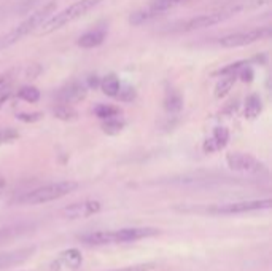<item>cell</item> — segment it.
<instances>
[{
    "label": "cell",
    "instance_id": "f546056e",
    "mask_svg": "<svg viewBox=\"0 0 272 271\" xmlns=\"http://www.w3.org/2000/svg\"><path fill=\"white\" fill-rule=\"evenodd\" d=\"M16 118L24 121V123H35V121H40L43 118V113L40 112H34V113H18Z\"/></svg>",
    "mask_w": 272,
    "mask_h": 271
},
{
    "label": "cell",
    "instance_id": "277c9868",
    "mask_svg": "<svg viewBox=\"0 0 272 271\" xmlns=\"http://www.w3.org/2000/svg\"><path fill=\"white\" fill-rule=\"evenodd\" d=\"M78 187H80V184L73 182V180H62V182L46 184V185H42V187H37L31 191L22 193L21 196L16 198V203L18 204H31V206L51 203L55 200L67 196L69 193L78 190Z\"/></svg>",
    "mask_w": 272,
    "mask_h": 271
},
{
    "label": "cell",
    "instance_id": "cb8c5ba5",
    "mask_svg": "<svg viewBox=\"0 0 272 271\" xmlns=\"http://www.w3.org/2000/svg\"><path fill=\"white\" fill-rule=\"evenodd\" d=\"M18 97L29 102V104H35L40 99V91L35 86H22L18 91Z\"/></svg>",
    "mask_w": 272,
    "mask_h": 271
},
{
    "label": "cell",
    "instance_id": "d6986e66",
    "mask_svg": "<svg viewBox=\"0 0 272 271\" xmlns=\"http://www.w3.org/2000/svg\"><path fill=\"white\" fill-rule=\"evenodd\" d=\"M120 86H121L120 80L115 73H110L107 77H103V79H100L102 93L108 97H116V94H118V91H120Z\"/></svg>",
    "mask_w": 272,
    "mask_h": 271
},
{
    "label": "cell",
    "instance_id": "7402d4cb",
    "mask_svg": "<svg viewBox=\"0 0 272 271\" xmlns=\"http://www.w3.org/2000/svg\"><path fill=\"white\" fill-rule=\"evenodd\" d=\"M53 113H55V117H56V118L64 120V121H73V120L78 118V112H76L73 107L67 106V104H61V106H58V107L53 110Z\"/></svg>",
    "mask_w": 272,
    "mask_h": 271
},
{
    "label": "cell",
    "instance_id": "484cf974",
    "mask_svg": "<svg viewBox=\"0 0 272 271\" xmlns=\"http://www.w3.org/2000/svg\"><path fill=\"white\" fill-rule=\"evenodd\" d=\"M16 73H18V69H10V70H5V72L0 73V93L10 89L11 83L15 82Z\"/></svg>",
    "mask_w": 272,
    "mask_h": 271
},
{
    "label": "cell",
    "instance_id": "4dcf8cb0",
    "mask_svg": "<svg viewBox=\"0 0 272 271\" xmlns=\"http://www.w3.org/2000/svg\"><path fill=\"white\" fill-rule=\"evenodd\" d=\"M237 79H240L242 82H252L253 80V70H252V67H249L247 64H243V66L237 70Z\"/></svg>",
    "mask_w": 272,
    "mask_h": 271
},
{
    "label": "cell",
    "instance_id": "8992f818",
    "mask_svg": "<svg viewBox=\"0 0 272 271\" xmlns=\"http://www.w3.org/2000/svg\"><path fill=\"white\" fill-rule=\"evenodd\" d=\"M229 18H232V16L226 11L212 10L210 13H205V15H198V16H193V18H188V19H183V21H177L171 26H167L166 32H169V34H188V32L201 31V29L212 28V26H216V24H222Z\"/></svg>",
    "mask_w": 272,
    "mask_h": 271
},
{
    "label": "cell",
    "instance_id": "4316f807",
    "mask_svg": "<svg viewBox=\"0 0 272 271\" xmlns=\"http://www.w3.org/2000/svg\"><path fill=\"white\" fill-rule=\"evenodd\" d=\"M137 93L135 89L131 86H120V91L116 94V99H120L121 102H132L135 99Z\"/></svg>",
    "mask_w": 272,
    "mask_h": 271
},
{
    "label": "cell",
    "instance_id": "e0dca14e",
    "mask_svg": "<svg viewBox=\"0 0 272 271\" xmlns=\"http://www.w3.org/2000/svg\"><path fill=\"white\" fill-rule=\"evenodd\" d=\"M32 227L29 225H8V227H0V242H5L10 239L19 238L25 233H29Z\"/></svg>",
    "mask_w": 272,
    "mask_h": 271
},
{
    "label": "cell",
    "instance_id": "5bb4252c",
    "mask_svg": "<svg viewBox=\"0 0 272 271\" xmlns=\"http://www.w3.org/2000/svg\"><path fill=\"white\" fill-rule=\"evenodd\" d=\"M86 86L81 85L80 82H72L69 83L64 89H61L59 99L62 104H73V102H78L86 97Z\"/></svg>",
    "mask_w": 272,
    "mask_h": 271
},
{
    "label": "cell",
    "instance_id": "5b68a950",
    "mask_svg": "<svg viewBox=\"0 0 272 271\" xmlns=\"http://www.w3.org/2000/svg\"><path fill=\"white\" fill-rule=\"evenodd\" d=\"M272 201L269 198L264 200H249V201H236V203H225V204H212V206H196V208H180L181 211H193L199 214H210V215H234L245 214L255 211L270 209Z\"/></svg>",
    "mask_w": 272,
    "mask_h": 271
},
{
    "label": "cell",
    "instance_id": "ffe728a7",
    "mask_svg": "<svg viewBox=\"0 0 272 271\" xmlns=\"http://www.w3.org/2000/svg\"><path fill=\"white\" fill-rule=\"evenodd\" d=\"M263 110V102H261V97L258 94H250L245 101V118H256L258 115L261 113Z\"/></svg>",
    "mask_w": 272,
    "mask_h": 271
},
{
    "label": "cell",
    "instance_id": "7c38bea8",
    "mask_svg": "<svg viewBox=\"0 0 272 271\" xmlns=\"http://www.w3.org/2000/svg\"><path fill=\"white\" fill-rule=\"evenodd\" d=\"M35 249H37L35 246H28V248H21V249H15V251L0 252V269L22 265L35 254Z\"/></svg>",
    "mask_w": 272,
    "mask_h": 271
},
{
    "label": "cell",
    "instance_id": "83f0119b",
    "mask_svg": "<svg viewBox=\"0 0 272 271\" xmlns=\"http://www.w3.org/2000/svg\"><path fill=\"white\" fill-rule=\"evenodd\" d=\"M18 137H19V133L15 128H4V130H0V145L8 144V142L15 140Z\"/></svg>",
    "mask_w": 272,
    "mask_h": 271
},
{
    "label": "cell",
    "instance_id": "30bf717a",
    "mask_svg": "<svg viewBox=\"0 0 272 271\" xmlns=\"http://www.w3.org/2000/svg\"><path fill=\"white\" fill-rule=\"evenodd\" d=\"M83 265V255L78 249L61 252L51 263V271H75Z\"/></svg>",
    "mask_w": 272,
    "mask_h": 271
},
{
    "label": "cell",
    "instance_id": "ba28073f",
    "mask_svg": "<svg viewBox=\"0 0 272 271\" xmlns=\"http://www.w3.org/2000/svg\"><path fill=\"white\" fill-rule=\"evenodd\" d=\"M226 164L231 171L243 173V174H252V176H266L267 174V166L255 158L250 153H242V152H231L226 155Z\"/></svg>",
    "mask_w": 272,
    "mask_h": 271
},
{
    "label": "cell",
    "instance_id": "4fadbf2b",
    "mask_svg": "<svg viewBox=\"0 0 272 271\" xmlns=\"http://www.w3.org/2000/svg\"><path fill=\"white\" fill-rule=\"evenodd\" d=\"M229 142V131L223 126H218L213 130L212 136L204 142V152L205 153H215L228 145Z\"/></svg>",
    "mask_w": 272,
    "mask_h": 271
},
{
    "label": "cell",
    "instance_id": "9a60e30c",
    "mask_svg": "<svg viewBox=\"0 0 272 271\" xmlns=\"http://www.w3.org/2000/svg\"><path fill=\"white\" fill-rule=\"evenodd\" d=\"M105 38H107V29L96 28V29H91V31L85 32L83 35H80L76 45L80 48H85V50H91V48H96V46L102 45Z\"/></svg>",
    "mask_w": 272,
    "mask_h": 271
},
{
    "label": "cell",
    "instance_id": "7a4b0ae2",
    "mask_svg": "<svg viewBox=\"0 0 272 271\" xmlns=\"http://www.w3.org/2000/svg\"><path fill=\"white\" fill-rule=\"evenodd\" d=\"M100 2H103V0H76V2H73L72 5L66 7L64 10L53 13V15L37 29V35H48L62 28H66V26L75 22L76 19L85 16L86 13H89L93 8H96Z\"/></svg>",
    "mask_w": 272,
    "mask_h": 271
},
{
    "label": "cell",
    "instance_id": "9c48e42d",
    "mask_svg": "<svg viewBox=\"0 0 272 271\" xmlns=\"http://www.w3.org/2000/svg\"><path fill=\"white\" fill-rule=\"evenodd\" d=\"M102 211V203L97 200H85L78 203H72L62 209V215L70 220L75 218H86L91 215H96Z\"/></svg>",
    "mask_w": 272,
    "mask_h": 271
},
{
    "label": "cell",
    "instance_id": "3957f363",
    "mask_svg": "<svg viewBox=\"0 0 272 271\" xmlns=\"http://www.w3.org/2000/svg\"><path fill=\"white\" fill-rule=\"evenodd\" d=\"M56 7H58L56 2H48L46 5H43L38 10H35L34 13H31L28 18H25L22 22H19L18 26H15L10 32H7L5 35L0 37V51L16 45L18 42L22 40L24 37H28L29 34L37 31L56 11Z\"/></svg>",
    "mask_w": 272,
    "mask_h": 271
},
{
    "label": "cell",
    "instance_id": "8fae6325",
    "mask_svg": "<svg viewBox=\"0 0 272 271\" xmlns=\"http://www.w3.org/2000/svg\"><path fill=\"white\" fill-rule=\"evenodd\" d=\"M269 4H270V0H226V2L220 4L213 10L226 11L231 16H236V15H239V13L255 10V8H261V7L269 5Z\"/></svg>",
    "mask_w": 272,
    "mask_h": 271
},
{
    "label": "cell",
    "instance_id": "ac0fdd59",
    "mask_svg": "<svg viewBox=\"0 0 272 271\" xmlns=\"http://www.w3.org/2000/svg\"><path fill=\"white\" fill-rule=\"evenodd\" d=\"M236 80H237V73L223 75L222 80H220V82L216 83V86H215V91H213L215 97H216V99L225 97V96L231 91V89H232V86H234Z\"/></svg>",
    "mask_w": 272,
    "mask_h": 271
},
{
    "label": "cell",
    "instance_id": "2e32d148",
    "mask_svg": "<svg viewBox=\"0 0 272 271\" xmlns=\"http://www.w3.org/2000/svg\"><path fill=\"white\" fill-rule=\"evenodd\" d=\"M186 2H189V0H150V2L147 4V7L150 10H153L156 15L162 16V15H166L167 11H171L175 7H180V5H183Z\"/></svg>",
    "mask_w": 272,
    "mask_h": 271
},
{
    "label": "cell",
    "instance_id": "44dd1931",
    "mask_svg": "<svg viewBox=\"0 0 272 271\" xmlns=\"http://www.w3.org/2000/svg\"><path fill=\"white\" fill-rule=\"evenodd\" d=\"M164 109L171 113L180 112L183 109V97H181L177 91H167L164 97Z\"/></svg>",
    "mask_w": 272,
    "mask_h": 271
},
{
    "label": "cell",
    "instance_id": "f1b7e54d",
    "mask_svg": "<svg viewBox=\"0 0 272 271\" xmlns=\"http://www.w3.org/2000/svg\"><path fill=\"white\" fill-rule=\"evenodd\" d=\"M158 265L148 262V263H137V265H131V266H124V268H118V269H112V271H150L153 268H156Z\"/></svg>",
    "mask_w": 272,
    "mask_h": 271
},
{
    "label": "cell",
    "instance_id": "1f68e13d",
    "mask_svg": "<svg viewBox=\"0 0 272 271\" xmlns=\"http://www.w3.org/2000/svg\"><path fill=\"white\" fill-rule=\"evenodd\" d=\"M88 85H89V88H97V86H100V79L97 75H91L88 79Z\"/></svg>",
    "mask_w": 272,
    "mask_h": 271
},
{
    "label": "cell",
    "instance_id": "603a6c76",
    "mask_svg": "<svg viewBox=\"0 0 272 271\" xmlns=\"http://www.w3.org/2000/svg\"><path fill=\"white\" fill-rule=\"evenodd\" d=\"M126 126V123L123 120H120L118 117H115V118H108V120H103L102 123V130L103 133H107V134H120L123 131V128Z\"/></svg>",
    "mask_w": 272,
    "mask_h": 271
},
{
    "label": "cell",
    "instance_id": "d4e9b609",
    "mask_svg": "<svg viewBox=\"0 0 272 271\" xmlns=\"http://www.w3.org/2000/svg\"><path fill=\"white\" fill-rule=\"evenodd\" d=\"M94 113L100 120H108V118L120 117V109H116L113 106H107V104H100L94 109Z\"/></svg>",
    "mask_w": 272,
    "mask_h": 271
},
{
    "label": "cell",
    "instance_id": "d6a6232c",
    "mask_svg": "<svg viewBox=\"0 0 272 271\" xmlns=\"http://www.w3.org/2000/svg\"><path fill=\"white\" fill-rule=\"evenodd\" d=\"M8 97H10V91L7 89V91H4V93H0V109L4 107V104L8 101Z\"/></svg>",
    "mask_w": 272,
    "mask_h": 271
},
{
    "label": "cell",
    "instance_id": "52a82bcc",
    "mask_svg": "<svg viewBox=\"0 0 272 271\" xmlns=\"http://www.w3.org/2000/svg\"><path fill=\"white\" fill-rule=\"evenodd\" d=\"M270 26H263V28H255L249 31H239V32H232L226 34L223 37H220L216 43L223 48H239V46H247L256 42L266 40L270 37Z\"/></svg>",
    "mask_w": 272,
    "mask_h": 271
},
{
    "label": "cell",
    "instance_id": "6da1fadb",
    "mask_svg": "<svg viewBox=\"0 0 272 271\" xmlns=\"http://www.w3.org/2000/svg\"><path fill=\"white\" fill-rule=\"evenodd\" d=\"M158 235H161V230L158 228L134 227V228H121V230H108V231H93V233L78 236V239L85 246H107V244L135 242Z\"/></svg>",
    "mask_w": 272,
    "mask_h": 271
}]
</instances>
